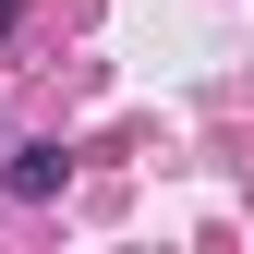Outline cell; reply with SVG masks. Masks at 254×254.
<instances>
[{"label": "cell", "instance_id": "obj_1", "mask_svg": "<svg viewBox=\"0 0 254 254\" xmlns=\"http://www.w3.org/2000/svg\"><path fill=\"white\" fill-rule=\"evenodd\" d=\"M0 182H12L24 206H49L61 182H73V157H61V145H12V170H0Z\"/></svg>", "mask_w": 254, "mask_h": 254}]
</instances>
